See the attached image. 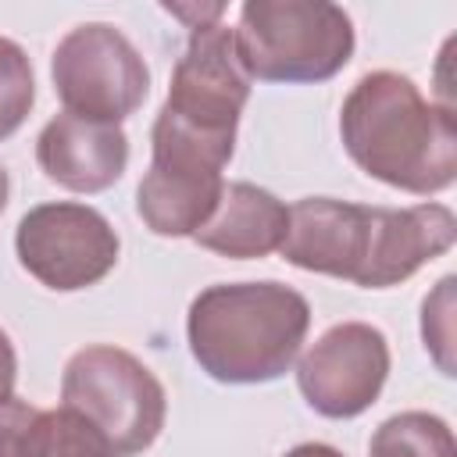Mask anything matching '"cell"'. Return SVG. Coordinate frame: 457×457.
I'll return each mask as SVG.
<instances>
[{"label": "cell", "instance_id": "6da1fadb", "mask_svg": "<svg viewBox=\"0 0 457 457\" xmlns=\"http://www.w3.org/2000/svg\"><path fill=\"white\" fill-rule=\"evenodd\" d=\"M453 239L457 218L446 204L396 211L303 196L289 207V228L278 253L300 271L346 278L361 289H386L446 253Z\"/></svg>", "mask_w": 457, "mask_h": 457}, {"label": "cell", "instance_id": "7a4b0ae2", "mask_svg": "<svg viewBox=\"0 0 457 457\" xmlns=\"http://www.w3.org/2000/svg\"><path fill=\"white\" fill-rule=\"evenodd\" d=\"M339 136L350 161L393 189L428 196L457 179L453 107L425 100L407 75H361L343 100Z\"/></svg>", "mask_w": 457, "mask_h": 457}, {"label": "cell", "instance_id": "3957f363", "mask_svg": "<svg viewBox=\"0 0 457 457\" xmlns=\"http://www.w3.org/2000/svg\"><path fill=\"white\" fill-rule=\"evenodd\" d=\"M250 82L232 29L221 21L193 29L150 132V168L221 179L236 150V125L250 100Z\"/></svg>", "mask_w": 457, "mask_h": 457}, {"label": "cell", "instance_id": "277c9868", "mask_svg": "<svg viewBox=\"0 0 457 457\" xmlns=\"http://www.w3.org/2000/svg\"><path fill=\"white\" fill-rule=\"evenodd\" d=\"M311 328V303L286 282H218L186 314L189 353L214 382L257 386L286 375Z\"/></svg>", "mask_w": 457, "mask_h": 457}, {"label": "cell", "instance_id": "5b68a950", "mask_svg": "<svg viewBox=\"0 0 457 457\" xmlns=\"http://www.w3.org/2000/svg\"><path fill=\"white\" fill-rule=\"evenodd\" d=\"M232 36L261 82H325L353 57V21L328 0H246Z\"/></svg>", "mask_w": 457, "mask_h": 457}, {"label": "cell", "instance_id": "8992f818", "mask_svg": "<svg viewBox=\"0 0 457 457\" xmlns=\"http://www.w3.org/2000/svg\"><path fill=\"white\" fill-rule=\"evenodd\" d=\"M61 407L71 411L107 457H136L154 446L168 418L157 375L121 346H86L71 353L61 378Z\"/></svg>", "mask_w": 457, "mask_h": 457}, {"label": "cell", "instance_id": "52a82bcc", "mask_svg": "<svg viewBox=\"0 0 457 457\" xmlns=\"http://www.w3.org/2000/svg\"><path fill=\"white\" fill-rule=\"evenodd\" d=\"M50 79L68 114L104 125H121L150 93L143 54L107 21L71 29L54 50Z\"/></svg>", "mask_w": 457, "mask_h": 457}, {"label": "cell", "instance_id": "ba28073f", "mask_svg": "<svg viewBox=\"0 0 457 457\" xmlns=\"http://www.w3.org/2000/svg\"><path fill=\"white\" fill-rule=\"evenodd\" d=\"M21 268L54 293H75L96 286L118 264V232L111 221L75 200L39 204L21 214L14 232Z\"/></svg>", "mask_w": 457, "mask_h": 457}, {"label": "cell", "instance_id": "9c48e42d", "mask_svg": "<svg viewBox=\"0 0 457 457\" xmlns=\"http://www.w3.org/2000/svg\"><path fill=\"white\" fill-rule=\"evenodd\" d=\"M389 375V343L368 321L332 325L296 364L303 400L325 418L364 414Z\"/></svg>", "mask_w": 457, "mask_h": 457}, {"label": "cell", "instance_id": "30bf717a", "mask_svg": "<svg viewBox=\"0 0 457 457\" xmlns=\"http://www.w3.org/2000/svg\"><path fill=\"white\" fill-rule=\"evenodd\" d=\"M36 161L50 182L71 193H104L129 164V136L121 125L86 121L64 111L43 125Z\"/></svg>", "mask_w": 457, "mask_h": 457}, {"label": "cell", "instance_id": "8fae6325", "mask_svg": "<svg viewBox=\"0 0 457 457\" xmlns=\"http://www.w3.org/2000/svg\"><path fill=\"white\" fill-rule=\"evenodd\" d=\"M286 228L289 207L275 193L253 182H225L218 207L193 232V243L232 261H250L275 253L286 239Z\"/></svg>", "mask_w": 457, "mask_h": 457}, {"label": "cell", "instance_id": "7c38bea8", "mask_svg": "<svg viewBox=\"0 0 457 457\" xmlns=\"http://www.w3.org/2000/svg\"><path fill=\"white\" fill-rule=\"evenodd\" d=\"M368 457H457V443L439 414L403 411L371 432Z\"/></svg>", "mask_w": 457, "mask_h": 457}, {"label": "cell", "instance_id": "4fadbf2b", "mask_svg": "<svg viewBox=\"0 0 457 457\" xmlns=\"http://www.w3.org/2000/svg\"><path fill=\"white\" fill-rule=\"evenodd\" d=\"M25 457H107L100 439L64 407L36 411L29 425Z\"/></svg>", "mask_w": 457, "mask_h": 457}, {"label": "cell", "instance_id": "5bb4252c", "mask_svg": "<svg viewBox=\"0 0 457 457\" xmlns=\"http://www.w3.org/2000/svg\"><path fill=\"white\" fill-rule=\"evenodd\" d=\"M32 100H36V79L29 54L14 39L0 36V139L21 129V121L32 111Z\"/></svg>", "mask_w": 457, "mask_h": 457}, {"label": "cell", "instance_id": "9a60e30c", "mask_svg": "<svg viewBox=\"0 0 457 457\" xmlns=\"http://www.w3.org/2000/svg\"><path fill=\"white\" fill-rule=\"evenodd\" d=\"M421 339L443 375H453V275H446L421 303Z\"/></svg>", "mask_w": 457, "mask_h": 457}, {"label": "cell", "instance_id": "2e32d148", "mask_svg": "<svg viewBox=\"0 0 457 457\" xmlns=\"http://www.w3.org/2000/svg\"><path fill=\"white\" fill-rule=\"evenodd\" d=\"M36 411L39 407H32L29 400H18V396L0 403V457H25L29 425H32Z\"/></svg>", "mask_w": 457, "mask_h": 457}, {"label": "cell", "instance_id": "e0dca14e", "mask_svg": "<svg viewBox=\"0 0 457 457\" xmlns=\"http://www.w3.org/2000/svg\"><path fill=\"white\" fill-rule=\"evenodd\" d=\"M14 378H18V357H14L7 332L0 328V403H7L14 396Z\"/></svg>", "mask_w": 457, "mask_h": 457}, {"label": "cell", "instance_id": "ac0fdd59", "mask_svg": "<svg viewBox=\"0 0 457 457\" xmlns=\"http://www.w3.org/2000/svg\"><path fill=\"white\" fill-rule=\"evenodd\" d=\"M282 457H343V453L336 446H328V443H300V446L286 450Z\"/></svg>", "mask_w": 457, "mask_h": 457}, {"label": "cell", "instance_id": "d6986e66", "mask_svg": "<svg viewBox=\"0 0 457 457\" xmlns=\"http://www.w3.org/2000/svg\"><path fill=\"white\" fill-rule=\"evenodd\" d=\"M7 193H11V182H7V171H4V164H0V214H4V207H7Z\"/></svg>", "mask_w": 457, "mask_h": 457}]
</instances>
